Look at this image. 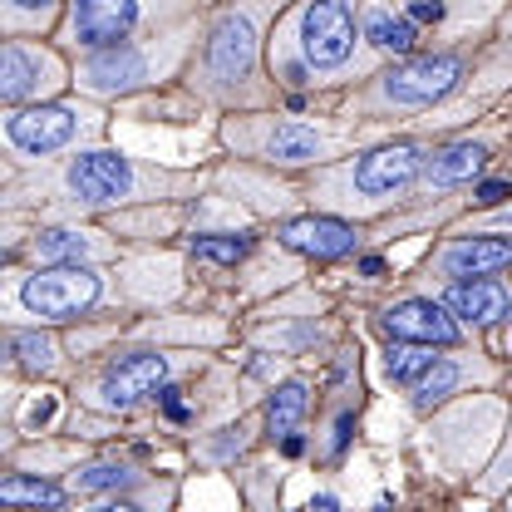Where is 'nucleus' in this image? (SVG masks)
<instances>
[{
  "label": "nucleus",
  "mask_w": 512,
  "mask_h": 512,
  "mask_svg": "<svg viewBox=\"0 0 512 512\" xmlns=\"http://www.w3.org/2000/svg\"><path fill=\"white\" fill-rule=\"evenodd\" d=\"M138 20V0H74V35L89 50L119 45Z\"/></svg>",
  "instance_id": "obj_9"
},
{
  "label": "nucleus",
  "mask_w": 512,
  "mask_h": 512,
  "mask_svg": "<svg viewBox=\"0 0 512 512\" xmlns=\"http://www.w3.org/2000/svg\"><path fill=\"white\" fill-rule=\"evenodd\" d=\"M503 266H512V242L503 237H458L444 247V271L453 276H493Z\"/></svg>",
  "instance_id": "obj_13"
},
{
  "label": "nucleus",
  "mask_w": 512,
  "mask_h": 512,
  "mask_svg": "<svg viewBox=\"0 0 512 512\" xmlns=\"http://www.w3.org/2000/svg\"><path fill=\"white\" fill-rule=\"evenodd\" d=\"M5 133H10V143H15V148H25V153H50V148L74 143V133H79V114H74V109H64V104L20 109V114H10V119H5Z\"/></svg>",
  "instance_id": "obj_7"
},
{
  "label": "nucleus",
  "mask_w": 512,
  "mask_h": 512,
  "mask_svg": "<svg viewBox=\"0 0 512 512\" xmlns=\"http://www.w3.org/2000/svg\"><path fill=\"white\" fill-rule=\"evenodd\" d=\"M281 242L301 256H316V261H335V256L355 252V227L350 222H335V217H296L281 227Z\"/></svg>",
  "instance_id": "obj_11"
},
{
  "label": "nucleus",
  "mask_w": 512,
  "mask_h": 512,
  "mask_svg": "<svg viewBox=\"0 0 512 512\" xmlns=\"http://www.w3.org/2000/svg\"><path fill=\"white\" fill-rule=\"evenodd\" d=\"M508 183H483V188H478V197H473V202H478V207H498V202H503V197H508Z\"/></svg>",
  "instance_id": "obj_28"
},
{
  "label": "nucleus",
  "mask_w": 512,
  "mask_h": 512,
  "mask_svg": "<svg viewBox=\"0 0 512 512\" xmlns=\"http://www.w3.org/2000/svg\"><path fill=\"white\" fill-rule=\"evenodd\" d=\"M409 15H414V20H444V0H414Z\"/></svg>",
  "instance_id": "obj_29"
},
{
  "label": "nucleus",
  "mask_w": 512,
  "mask_h": 512,
  "mask_svg": "<svg viewBox=\"0 0 512 512\" xmlns=\"http://www.w3.org/2000/svg\"><path fill=\"white\" fill-rule=\"evenodd\" d=\"M458 79H463V60H458V55H424V60L399 64V69L384 79V94H389L394 104H404V109H424V104L453 94Z\"/></svg>",
  "instance_id": "obj_3"
},
{
  "label": "nucleus",
  "mask_w": 512,
  "mask_h": 512,
  "mask_svg": "<svg viewBox=\"0 0 512 512\" xmlns=\"http://www.w3.org/2000/svg\"><path fill=\"white\" fill-rule=\"evenodd\" d=\"M350 429H355V419H350V414H340V424H335V453L350 444Z\"/></svg>",
  "instance_id": "obj_31"
},
{
  "label": "nucleus",
  "mask_w": 512,
  "mask_h": 512,
  "mask_svg": "<svg viewBox=\"0 0 512 512\" xmlns=\"http://www.w3.org/2000/svg\"><path fill=\"white\" fill-rule=\"evenodd\" d=\"M256 60V30L247 15H227L217 20L212 40H207V69L217 79H247Z\"/></svg>",
  "instance_id": "obj_10"
},
{
  "label": "nucleus",
  "mask_w": 512,
  "mask_h": 512,
  "mask_svg": "<svg viewBox=\"0 0 512 512\" xmlns=\"http://www.w3.org/2000/svg\"><path fill=\"white\" fill-rule=\"evenodd\" d=\"M281 453H286V458H301V453H306V439H301V434H286V439H281Z\"/></svg>",
  "instance_id": "obj_32"
},
{
  "label": "nucleus",
  "mask_w": 512,
  "mask_h": 512,
  "mask_svg": "<svg viewBox=\"0 0 512 512\" xmlns=\"http://www.w3.org/2000/svg\"><path fill=\"white\" fill-rule=\"evenodd\" d=\"M434 360H439V355H434V345H419V340H394L384 365H389V380H394V384H414L424 370H429V365H434Z\"/></svg>",
  "instance_id": "obj_18"
},
{
  "label": "nucleus",
  "mask_w": 512,
  "mask_h": 512,
  "mask_svg": "<svg viewBox=\"0 0 512 512\" xmlns=\"http://www.w3.org/2000/svg\"><path fill=\"white\" fill-rule=\"evenodd\" d=\"M419 173V148L414 143H389V148H375L355 163V188L365 197H394L414 183Z\"/></svg>",
  "instance_id": "obj_8"
},
{
  "label": "nucleus",
  "mask_w": 512,
  "mask_h": 512,
  "mask_svg": "<svg viewBox=\"0 0 512 512\" xmlns=\"http://www.w3.org/2000/svg\"><path fill=\"white\" fill-rule=\"evenodd\" d=\"M444 306L453 316L473 320V325H493V320H503L512 311V296H508V286H498L488 276H473V281H453L448 286Z\"/></svg>",
  "instance_id": "obj_12"
},
{
  "label": "nucleus",
  "mask_w": 512,
  "mask_h": 512,
  "mask_svg": "<svg viewBox=\"0 0 512 512\" xmlns=\"http://www.w3.org/2000/svg\"><path fill=\"white\" fill-rule=\"evenodd\" d=\"M483 163H488V148H483V143H448L444 153H434V158H429V178L448 188V183L478 178V173H483Z\"/></svg>",
  "instance_id": "obj_15"
},
{
  "label": "nucleus",
  "mask_w": 512,
  "mask_h": 512,
  "mask_svg": "<svg viewBox=\"0 0 512 512\" xmlns=\"http://www.w3.org/2000/svg\"><path fill=\"white\" fill-rule=\"evenodd\" d=\"M40 256L45 261H84L89 256V242H84V232H69V227H50V232H40Z\"/></svg>",
  "instance_id": "obj_23"
},
{
  "label": "nucleus",
  "mask_w": 512,
  "mask_h": 512,
  "mask_svg": "<svg viewBox=\"0 0 512 512\" xmlns=\"http://www.w3.org/2000/svg\"><path fill=\"white\" fill-rule=\"evenodd\" d=\"M0 64H5V74H0V94H5L10 104H15V99H25V94L35 89V74H40V64L30 60L20 45H5Z\"/></svg>",
  "instance_id": "obj_19"
},
{
  "label": "nucleus",
  "mask_w": 512,
  "mask_h": 512,
  "mask_svg": "<svg viewBox=\"0 0 512 512\" xmlns=\"http://www.w3.org/2000/svg\"><path fill=\"white\" fill-rule=\"evenodd\" d=\"M266 153H271L276 163H311L320 153V138L306 124H281L266 138Z\"/></svg>",
  "instance_id": "obj_17"
},
{
  "label": "nucleus",
  "mask_w": 512,
  "mask_h": 512,
  "mask_svg": "<svg viewBox=\"0 0 512 512\" xmlns=\"http://www.w3.org/2000/svg\"><path fill=\"white\" fill-rule=\"evenodd\" d=\"M133 473L124 463H94L84 473H74V493H109V488H128Z\"/></svg>",
  "instance_id": "obj_25"
},
{
  "label": "nucleus",
  "mask_w": 512,
  "mask_h": 512,
  "mask_svg": "<svg viewBox=\"0 0 512 512\" xmlns=\"http://www.w3.org/2000/svg\"><path fill=\"white\" fill-rule=\"evenodd\" d=\"M247 252H252V237H197L192 242L197 261H217V266H237Z\"/></svg>",
  "instance_id": "obj_24"
},
{
  "label": "nucleus",
  "mask_w": 512,
  "mask_h": 512,
  "mask_svg": "<svg viewBox=\"0 0 512 512\" xmlns=\"http://www.w3.org/2000/svg\"><path fill=\"white\" fill-rule=\"evenodd\" d=\"M306 409H311V389L301 380L281 384V389L271 394V404H266V429H271V439L296 434V424L306 419Z\"/></svg>",
  "instance_id": "obj_16"
},
{
  "label": "nucleus",
  "mask_w": 512,
  "mask_h": 512,
  "mask_svg": "<svg viewBox=\"0 0 512 512\" xmlns=\"http://www.w3.org/2000/svg\"><path fill=\"white\" fill-rule=\"evenodd\" d=\"M360 271H365V276H380L384 261H380V256H365V261H360Z\"/></svg>",
  "instance_id": "obj_33"
},
{
  "label": "nucleus",
  "mask_w": 512,
  "mask_h": 512,
  "mask_svg": "<svg viewBox=\"0 0 512 512\" xmlns=\"http://www.w3.org/2000/svg\"><path fill=\"white\" fill-rule=\"evenodd\" d=\"M0 498H5V503H35V508H60V503H64V488L45 483V478H5V483H0Z\"/></svg>",
  "instance_id": "obj_22"
},
{
  "label": "nucleus",
  "mask_w": 512,
  "mask_h": 512,
  "mask_svg": "<svg viewBox=\"0 0 512 512\" xmlns=\"http://www.w3.org/2000/svg\"><path fill=\"white\" fill-rule=\"evenodd\" d=\"M89 89H99V94H119V89H133L138 79H143V55L138 50H128V45H104L94 60L84 64V74H79Z\"/></svg>",
  "instance_id": "obj_14"
},
{
  "label": "nucleus",
  "mask_w": 512,
  "mask_h": 512,
  "mask_svg": "<svg viewBox=\"0 0 512 512\" xmlns=\"http://www.w3.org/2000/svg\"><path fill=\"white\" fill-rule=\"evenodd\" d=\"M158 399H163V414H168L173 424H188V404L178 399V389H173V384H163V389H158Z\"/></svg>",
  "instance_id": "obj_27"
},
{
  "label": "nucleus",
  "mask_w": 512,
  "mask_h": 512,
  "mask_svg": "<svg viewBox=\"0 0 512 512\" xmlns=\"http://www.w3.org/2000/svg\"><path fill=\"white\" fill-rule=\"evenodd\" d=\"M301 50L316 69H335L355 50V20L340 0H311L301 15Z\"/></svg>",
  "instance_id": "obj_2"
},
{
  "label": "nucleus",
  "mask_w": 512,
  "mask_h": 512,
  "mask_svg": "<svg viewBox=\"0 0 512 512\" xmlns=\"http://www.w3.org/2000/svg\"><path fill=\"white\" fill-rule=\"evenodd\" d=\"M55 0H10V10H20V15H45Z\"/></svg>",
  "instance_id": "obj_30"
},
{
  "label": "nucleus",
  "mask_w": 512,
  "mask_h": 512,
  "mask_svg": "<svg viewBox=\"0 0 512 512\" xmlns=\"http://www.w3.org/2000/svg\"><path fill=\"white\" fill-rule=\"evenodd\" d=\"M168 384V360L163 355H128V360H114L99 380V404L104 409H133L138 399L158 394Z\"/></svg>",
  "instance_id": "obj_5"
},
{
  "label": "nucleus",
  "mask_w": 512,
  "mask_h": 512,
  "mask_svg": "<svg viewBox=\"0 0 512 512\" xmlns=\"http://www.w3.org/2000/svg\"><path fill=\"white\" fill-rule=\"evenodd\" d=\"M25 311H35L40 320H74L79 311H89L99 301V276L79 261H60L50 271H35L20 291Z\"/></svg>",
  "instance_id": "obj_1"
},
{
  "label": "nucleus",
  "mask_w": 512,
  "mask_h": 512,
  "mask_svg": "<svg viewBox=\"0 0 512 512\" xmlns=\"http://www.w3.org/2000/svg\"><path fill=\"white\" fill-rule=\"evenodd\" d=\"M389 340H419V345H458L463 330L453 325L444 301H399L380 316Z\"/></svg>",
  "instance_id": "obj_6"
},
{
  "label": "nucleus",
  "mask_w": 512,
  "mask_h": 512,
  "mask_svg": "<svg viewBox=\"0 0 512 512\" xmlns=\"http://www.w3.org/2000/svg\"><path fill=\"white\" fill-rule=\"evenodd\" d=\"M15 365L20 370H50L55 365V340L50 335H10Z\"/></svg>",
  "instance_id": "obj_26"
},
{
  "label": "nucleus",
  "mask_w": 512,
  "mask_h": 512,
  "mask_svg": "<svg viewBox=\"0 0 512 512\" xmlns=\"http://www.w3.org/2000/svg\"><path fill=\"white\" fill-rule=\"evenodd\" d=\"M419 20L414 15H399V20H389V15H375L370 20V40L389 50V55H409L414 50V40H419V30H414Z\"/></svg>",
  "instance_id": "obj_21"
},
{
  "label": "nucleus",
  "mask_w": 512,
  "mask_h": 512,
  "mask_svg": "<svg viewBox=\"0 0 512 512\" xmlns=\"http://www.w3.org/2000/svg\"><path fill=\"white\" fill-rule=\"evenodd\" d=\"M69 192L89 207H109L133 192V168L119 153H79L69 163Z\"/></svg>",
  "instance_id": "obj_4"
},
{
  "label": "nucleus",
  "mask_w": 512,
  "mask_h": 512,
  "mask_svg": "<svg viewBox=\"0 0 512 512\" xmlns=\"http://www.w3.org/2000/svg\"><path fill=\"white\" fill-rule=\"evenodd\" d=\"M453 384H458V365L434 360L419 380L409 384V389H414V409H434V404H444L448 394H453Z\"/></svg>",
  "instance_id": "obj_20"
}]
</instances>
